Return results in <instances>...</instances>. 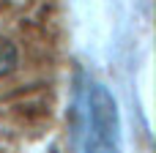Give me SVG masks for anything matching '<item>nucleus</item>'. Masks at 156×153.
Returning <instances> with one entry per match:
<instances>
[{"instance_id": "f257e3e1", "label": "nucleus", "mask_w": 156, "mask_h": 153, "mask_svg": "<svg viewBox=\"0 0 156 153\" xmlns=\"http://www.w3.org/2000/svg\"><path fill=\"white\" fill-rule=\"evenodd\" d=\"M88 153H121L118 107L104 85L88 93Z\"/></svg>"}, {"instance_id": "f03ea898", "label": "nucleus", "mask_w": 156, "mask_h": 153, "mask_svg": "<svg viewBox=\"0 0 156 153\" xmlns=\"http://www.w3.org/2000/svg\"><path fill=\"white\" fill-rule=\"evenodd\" d=\"M19 63V49L11 38L0 36V77H8Z\"/></svg>"}]
</instances>
